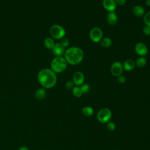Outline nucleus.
Instances as JSON below:
<instances>
[{
	"mask_svg": "<svg viewBox=\"0 0 150 150\" xmlns=\"http://www.w3.org/2000/svg\"><path fill=\"white\" fill-rule=\"evenodd\" d=\"M38 80L44 88H53L57 83L56 73L51 69H43L38 73Z\"/></svg>",
	"mask_w": 150,
	"mask_h": 150,
	"instance_id": "nucleus-1",
	"label": "nucleus"
},
{
	"mask_svg": "<svg viewBox=\"0 0 150 150\" xmlns=\"http://www.w3.org/2000/svg\"><path fill=\"white\" fill-rule=\"evenodd\" d=\"M84 52L79 47L73 46L67 49L64 54V57L67 64L76 66L80 64L84 59Z\"/></svg>",
	"mask_w": 150,
	"mask_h": 150,
	"instance_id": "nucleus-2",
	"label": "nucleus"
},
{
	"mask_svg": "<svg viewBox=\"0 0 150 150\" xmlns=\"http://www.w3.org/2000/svg\"><path fill=\"white\" fill-rule=\"evenodd\" d=\"M67 63L63 56H56L50 63V68L55 73L63 72L67 68Z\"/></svg>",
	"mask_w": 150,
	"mask_h": 150,
	"instance_id": "nucleus-3",
	"label": "nucleus"
},
{
	"mask_svg": "<svg viewBox=\"0 0 150 150\" xmlns=\"http://www.w3.org/2000/svg\"><path fill=\"white\" fill-rule=\"evenodd\" d=\"M49 33L53 39L60 40L64 37L66 35V30L62 26L55 24L50 28Z\"/></svg>",
	"mask_w": 150,
	"mask_h": 150,
	"instance_id": "nucleus-4",
	"label": "nucleus"
},
{
	"mask_svg": "<svg viewBox=\"0 0 150 150\" xmlns=\"http://www.w3.org/2000/svg\"><path fill=\"white\" fill-rule=\"evenodd\" d=\"M112 117L111 111L106 107L102 108L98 110L97 114V118L101 124H106L111 121Z\"/></svg>",
	"mask_w": 150,
	"mask_h": 150,
	"instance_id": "nucleus-5",
	"label": "nucleus"
},
{
	"mask_svg": "<svg viewBox=\"0 0 150 150\" xmlns=\"http://www.w3.org/2000/svg\"><path fill=\"white\" fill-rule=\"evenodd\" d=\"M103 36V32L98 27H94L89 32V38L94 43H100Z\"/></svg>",
	"mask_w": 150,
	"mask_h": 150,
	"instance_id": "nucleus-6",
	"label": "nucleus"
},
{
	"mask_svg": "<svg viewBox=\"0 0 150 150\" xmlns=\"http://www.w3.org/2000/svg\"><path fill=\"white\" fill-rule=\"evenodd\" d=\"M123 70L122 63L118 61L113 62L110 67V72L111 74L117 77L122 74Z\"/></svg>",
	"mask_w": 150,
	"mask_h": 150,
	"instance_id": "nucleus-7",
	"label": "nucleus"
},
{
	"mask_svg": "<svg viewBox=\"0 0 150 150\" xmlns=\"http://www.w3.org/2000/svg\"><path fill=\"white\" fill-rule=\"evenodd\" d=\"M134 50L137 54L141 56H145L148 52V47L143 42H138L135 44Z\"/></svg>",
	"mask_w": 150,
	"mask_h": 150,
	"instance_id": "nucleus-8",
	"label": "nucleus"
},
{
	"mask_svg": "<svg viewBox=\"0 0 150 150\" xmlns=\"http://www.w3.org/2000/svg\"><path fill=\"white\" fill-rule=\"evenodd\" d=\"M84 80H85L84 75L80 71H76L73 75L72 81H73L74 86H80L81 85H82L84 83Z\"/></svg>",
	"mask_w": 150,
	"mask_h": 150,
	"instance_id": "nucleus-9",
	"label": "nucleus"
},
{
	"mask_svg": "<svg viewBox=\"0 0 150 150\" xmlns=\"http://www.w3.org/2000/svg\"><path fill=\"white\" fill-rule=\"evenodd\" d=\"M102 5L104 9L108 12L115 11L117 6L114 0H103Z\"/></svg>",
	"mask_w": 150,
	"mask_h": 150,
	"instance_id": "nucleus-10",
	"label": "nucleus"
},
{
	"mask_svg": "<svg viewBox=\"0 0 150 150\" xmlns=\"http://www.w3.org/2000/svg\"><path fill=\"white\" fill-rule=\"evenodd\" d=\"M65 50V48L60 43H56L52 50V53L56 56H64Z\"/></svg>",
	"mask_w": 150,
	"mask_h": 150,
	"instance_id": "nucleus-11",
	"label": "nucleus"
},
{
	"mask_svg": "<svg viewBox=\"0 0 150 150\" xmlns=\"http://www.w3.org/2000/svg\"><path fill=\"white\" fill-rule=\"evenodd\" d=\"M123 69L127 71H132L136 66L135 62L132 59H126L122 63Z\"/></svg>",
	"mask_w": 150,
	"mask_h": 150,
	"instance_id": "nucleus-12",
	"label": "nucleus"
},
{
	"mask_svg": "<svg viewBox=\"0 0 150 150\" xmlns=\"http://www.w3.org/2000/svg\"><path fill=\"white\" fill-rule=\"evenodd\" d=\"M107 23L111 26L115 25L118 22V16L115 11L108 12L107 15Z\"/></svg>",
	"mask_w": 150,
	"mask_h": 150,
	"instance_id": "nucleus-13",
	"label": "nucleus"
},
{
	"mask_svg": "<svg viewBox=\"0 0 150 150\" xmlns=\"http://www.w3.org/2000/svg\"><path fill=\"white\" fill-rule=\"evenodd\" d=\"M132 13L137 17H142L145 13V11L144 7L141 5H135L132 9Z\"/></svg>",
	"mask_w": 150,
	"mask_h": 150,
	"instance_id": "nucleus-14",
	"label": "nucleus"
},
{
	"mask_svg": "<svg viewBox=\"0 0 150 150\" xmlns=\"http://www.w3.org/2000/svg\"><path fill=\"white\" fill-rule=\"evenodd\" d=\"M35 98L38 100H42L46 97V90L44 88H40L35 93Z\"/></svg>",
	"mask_w": 150,
	"mask_h": 150,
	"instance_id": "nucleus-15",
	"label": "nucleus"
},
{
	"mask_svg": "<svg viewBox=\"0 0 150 150\" xmlns=\"http://www.w3.org/2000/svg\"><path fill=\"white\" fill-rule=\"evenodd\" d=\"M81 112L84 116L90 117L94 114V109L90 106H84L81 109Z\"/></svg>",
	"mask_w": 150,
	"mask_h": 150,
	"instance_id": "nucleus-16",
	"label": "nucleus"
},
{
	"mask_svg": "<svg viewBox=\"0 0 150 150\" xmlns=\"http://www.w3.org/2000/svg\"><path fill=\"white\" fill-rule=\"evenodd\" d=\"M55 44H56V43L52 38L48 37V38H46L44 40V45L48 49L52 50V49L54 46Z\"/></svg>",
	"mask_w": 150,
	"mask_h": 150,
	"instance_id": "nucleus-17",
	"label": "nucleus"
},
{
	"mask_svg": "<svg viewBox=\"0 0 150 150\" xmlns=\"http://www.w3.org/2000/svg\"><path fill=\"white\" fill-rule=\"evenodd\" d=\"M100 43L103 47H109L112 45V40L108 37L103 38L100 42Z\"/></svg>",
	"mask_w": 150,
	"mask_h": 150,
	"instance_id": "nucleus-18",
	"label": "nucleus"
},
{
	"mask_svg": "<svg viewBox=\"0 0 150 150\" xmlns=\"http://www.w3.org/2000/svg\"><path fill=\"white\" fill-rule=\"evenodd\" d=\"M147 62V60L145 57L144 56H141L139 58H138L135 62L136 66L139 68H142L144 67Z\"/></svg>",
	"mask_w": 150,
	"mask_h": 150,
	"instance_id": "nucleus-19",
	"label": "nucleus"
},
{
	"mask_svg": "<svg viewBox=\"0 0 150 150\" xmlns=\"http://www.w3.org/2000/svg\"><path fill=\"white\" fill-rule=\"evenodd\" d=\"M72 93L74 97H77V98L81 97L82 96V95L83 94L80 87L76 86H74L73 87V88H72Z\"/></svg>",
	"mask_w": 150,
	"mask_h": 150,
	"instance_id": "nucleus-20",
	"label": "nucleus"
},
{
	"mask_svg": "<svg viewBox=\"0 0 150 150\" xmlns=\"http://www.w3.org/2000/svg\"><path fill=\"white\" fill-rule=\"evenodd\" d=\"M143 21L145 25L150 26V11L145 12L143 16Z\"/></svg>",
	"mask_w": 150,
	"mask_h": 150,
	"instance_id": "nucleus-21",
	"label": "nucleus"
},
{
	"mask_svg": "<svg viewBox=\"0 0 150 150\" xmlns=\"http://www.w3.org/2000/svg\"><path fill=\"white\" fill-rule=\"evenodd\" d=\"M115 127H116L115 124L111 121H110L106 123V128L109 131L112 132L114 131L115 129Z\"/></svg>",
	"mask_w": 150,
	"mask_h": 150,
	"instance_id": "nucleus-22",
	"label": "nucleus"
},
{
	"mask_svg": "<svg viewBox=\"0 0 150 150\" xmlns=\"http://www.w3.org/2000/svg\"><path fill=\"white\" fill-rule=\"evenodd\" d=\"M79 87H80L83 94L87 93L90 91V86L88 84H84L83 83L82 85H81Z\"/></svg>",
	"mask_w": 150,
	"mask_h": 150,
	"instance_id": "nucleus-23",
	"label": "nucleus"
},
{
	"mask_svg": "<svg viewBox=\"0 0 150 150\" xmlns=\"http://www.w3.org/2000/svg\"><path fill=\"white\" fill-rule=\"evenodd\" d=\"M60 43L64 48H66V47H67L69 46V44H70V42H69V40L68 38L64 37V38H63L62 39H60Z\"/></svg>",
	"mask_w": 150,
	"mask_h": 150,
	"instance_id": "nucleus-24",
	"label": "nucleus"
},
{
	"mask_svg": "<svg viewBox=\"0 0 150 150\" xmlns=\"http://www.w3.org/2000/svg\"><path fill=\"white\" fill-rule=\"evenodd\" d=\"M142 32L145 35L149 36L150 35V26L145 25L142 28Z\"/></svg>",
	"mask_w": 150,
	"mask_h": 150,
	"instance_id": "nucleus-25",
	"label": "nucleus"
},
{
	"mask_svg": "<svg viewBox=\"0 0 150 150\" xmlns=\"http://www.w3.org/2000/svg\"><path fill=\"white\" fill-rule=\"evenodd\" d=\"M117 81L120 84H124L126 82V77L124 75L121 74L117 77Z\"/></svg>",
	"mask_w": 150,
	"mask_h": 150,
	"instance_id": "nucleus-26",
	"label": "nucleus"
},
{
	"mask_svg": "<svg viewBox=\"0 0 150 150\" xmlns=\"http://www.w3.org/2000/svg\"><path fill=\"white\" fill-rule=\"evenodd\" d=\"M74 86V84L73 82V81H68L65 84V87L67 89H72L73 88V87Z\"/></svg>",
	"mask_w": 150,
	"mask_h": 150,
	"instance_id": "nucleus-27",
	"label": "nucleus"
},
{
	"mask_svg": "<svg viewBox=\"0 0 150 150\" xmlns=\"http://www.w3.org/2000/svg\"><path fill=\"white\" fill-rule=\"evenodd\" d=\"M114 1L117 5H119V6L124 5L126 2V0H114Z\"/></svg>",
	"mask_w": 150,
	"mask_h": 150,
	"instance_id": "nucleus-28",
	"label": "nucleus"
},
{
	"mask_svg": "<svg viewBox=\"0 0 150 150\" xmlns=\"http://www.w3.org/2000/svg\"><path fill=\"white\" fill-rule=\"evenodd\" d=\"M18 150H29V149L25 146H21Z\"/></svg>",
	"mask_w": 150,
	"mask_h": 150,
	"instance_id": "nucleus-29",
	"label": "nucleus"
},
{
	"mask_svg": "<svg viewBox=\"0 0 150 150\" xmlns=\"http://www.w3.org/2000/svg\"><path fill=\"white\" fill-rule=\"evenodd\" d=\"M145 5L147 6L150 7V0H146L145 1Z\"/></svg>",
	"mask_w": 150,
	"mask_h": 150,
	"instance_id": "nucleus-30",
	"label": "nucleus"
}]
</instances>
